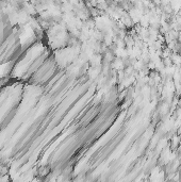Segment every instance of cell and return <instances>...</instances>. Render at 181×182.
Here are the masks:
<instances>
[{"mask_svg": "<svg viewBox=\"0 0 181 182\" xmlns=\"http://www.w3.org/2000/svg\"><path fill=\"white\" fill-rule=\"evenodd\" d=\"M48 172H49V168H47V167H42L41 170L38 172V174H39V176L44 177V176H46V175H48Z\"/></svg>", "mask_w": 181, "mask_h": 182, "instance_id": "obj_1", "label": "cell"}]
</instances>
